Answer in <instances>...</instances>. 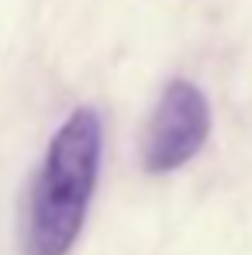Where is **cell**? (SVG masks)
<instances>
[{"mask_svg": "<svg viewBox=\"0 0 252 255\" xmlns=\"http://www.w3.org/2000/svg\"><path fill=\"white\" fill-rule=\"evenodd\" d=\"M104 125L93 107H76L48 138L28 193L24 255H66L80 231L100 176Z\"/></svg>", "mask_w": 252, "mask_h": 255, "instance_id": "1", "label": "cell"}, {"mask_svg": "<svg viewBox=\"0 0 252 255\" xmlns=\"http://www.w3.org/2000/svg\"><path fill=\"white\" fill-rule=\"evenodd\" d=\"M211 134V104L190 80L163 86L142 134V166L149 172H173L187 166Z\"/></svg>", "mask_w": 252, "mask_h": 255, "instance_id": "2", "label": "cell"}]
</instances>
